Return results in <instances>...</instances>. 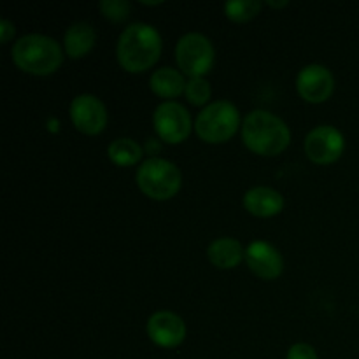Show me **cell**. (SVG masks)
I'll list each match as a JSON object with an SVG mask.
<instances>
[{"label": "cell", "mask_w": 359, "mask_h": 359, "mask_svg": "<svg viewBox=\"0 0 359 359\" xmlns=\"http://www.w3.org/2000/svg\"><path fill=\"white\" fill-rule=\"evenodd\" d=\"M161 55V37L146 23H133L121 32L116 48L118 62L126 72L140 74L154 67Z\"/></svg>", "instance_id": "cell-1"}, {"label": "cell", "mask_w": 359, "mask_h": 359, "mask_svg": "<svg viewBox=\"0 0 359 359\" xmlns=\"http://www.w3.org/2000/svg\"><path fill=\"white\" fill-rule=\"evenodd\" d=\"M242 140L251 153L258 156H277L291 142L290 126L269 111H252L242 123Z\"/></svg>", "instance_id": "cell-2"}, {"label": "cell", "mask_w": 359, "mask_h": 359, "mask_svg": "<svg viewBox=\"0 0 359 359\" xmlns=\"http://www.w3.org/2000/svg\"><path fill=\"white\" fill-rule=\"evenodd\" d=\"M11 55L18 69L32 76H49L63 63L62 46L55 39L41 34H30L18 39Z\"/></svg>", "instance_id": "cell-3"}, {"label": "cell", "mask_w": 359, "mask_h": 359, "mask_svg": "<svg viewBox=\"0 0 359 359\" xmlns=\"http://www.w3.org/2000/svg\"><path fill=\"white\" fill-rule=\"evenodd\" d=\"M135 181L147 198L163 202L177 195L182 186V174L172 161L163 158H149L137 168Z\"/></svg>", "instance_id": "cell-4"}, {"label": "cell", "mask_w": 359, "mask_h": 359, "mask_svg": "<svg viewBox=\"0 0 359 359\" xmlns=\"http://www.w3.org/2000/svg\"><path fill=\"white\" fill-rule=\"evenodd\" d=\"M241 126L238 109L228 100H217L205 105L196 116V135L207 144L228 142Z\"/></svg>", "instance_id": "cell-5"}, {"label": "cell", "mask_w": 359, "mask_h": 359, "mask_svg": "<svg viewBox=\"0 0 359 359\" xmlns=\"http://www.w3.org/2000/svg\"><path fill=\"white\" fill-rule=\"evenodd\" d=\"M175 60H177L179 70L189 79L195 77H205L212 70L216 51L214 46L205 35L202 34H186L179 39L175 46Z\"/></svg>", "instance_id": "cell-6"}, {"label": "cell", "mask_w": 359, "mask_h": 359, "mask_svg": "<svg viewBox=\"0 0 359 359\" xmlns=\"http://www.w3.org/2000/svg\"><path fill=\"white\" fill-rule=\"evenodd\" d=\"M153 125L158 137L167 144L184 142L193 128L188 109L174 100L158 105L153 114Z\"/></svg>", "instance_id": "cell-7"}, {"label": "cell", "mask_w": 359, "mask_h": 359, "mask_svg": "<svg viewBox=\"0 0 359 359\" xmlns=\"http://www.w3.org/2000/svg\"><path fill=\"white\" fill-rule=\"evenodd\" d=\"M305 156L318 165H330L340 160L346 149V139L342 133L330 125H321L307 133L304 142Z\"/></svg>", "instance_id": "cell-8"}, {"label": "cell", "mask_w": 359, "mask_h": 359, "mask_svg": "<svg viewBox=\"0 0 359 359\" xmlns=\"http://www.w3.org/2000/svg\"><path fill=\"white\" fill-rule=\"evenodd\" d=\"M72 125L84 135H98L107 126V109L104 102L90 93L77 95L69 109Z\"/></svg>", "instance_id": "cell-9"}, {"label": "cell", "mask_w": 359, "mask_h": 359, "mask_svg": "<svg viewBox=\"0 0 359 359\" xmlns=\"http://www.w3.org/2000/svg\"><path fill=\"white\" fill-rule=\"evenodd\" d=\"M298 95L309 104H323L328 100L335 90V77L325 65L304 67L297 76Z\"/></svg>", "instance_id": "cell-10"}, {"label": "cell", "mask_w": 359, "mask_h": 359, "mask_svg": "<svg viewBox=\"0 0 359 359\" xmlns=\"http://www.w3.org/2000/svg\"><path fill=\"white\" fill-rule=\"evenodd\" d=\"M147 335L151 342L163 349L179 347L186 339V325L181 316L170 311L154 312L147 319Z\"/></svg>", "instance_id": "cell-11"}, {"label": "cell", "mask_w": 359, "mask_h": 359, "mask_svg": "<svg viewBox=\"0 0 359 359\" xmlns=\"http://www.w3.org/2000/svg\"><path fill=\"white\" fill-rule=\"evenodd\" d=\"M245 263L256 277L263 280H273L283 273V255L265 241H255L245 249Z\"/></svg>", "instance_id": "cell-12"}, {"label": "cell", "mask_w": 359, "mask_h": 359, "mask_svg": "<svg viewBox=\"0 0 359 359\" xmlns=\"http://www.w3.org/2000/svg\"><path fill=\"white\" fill-rule=\"evenodd\" d=\"M244 207L256 217H273L284 209V196L276 189L258 186L245 193Z\"/></svg>", "instance_id": "cell-13"}, {"label": "cell", "mask_w": 359, "mask_h": 359, "mask_svg": "<svg viewBox=\"0 0 359 359\" xmlns=\"http://www.w3.org/2000/svg\"><path fill=\"white\" fill-rule=\"evenodd\" d=\"M207 258L216 269L231 270L245 258V249L237 238L219 237L207 248Z\"/></svg>", "instance_id": "cell-14"}, {"label": "cell", "mask_w": 359, "mask_h": 359, "mask_svg": "<svg viewBox=\"0 0 359 359\" xmlns=\"http://www.w3.org/2000/svg\"><path fill=\"white\" fill-rule=\"evenodd\" d=\"M95 41H97V34L91 25L74 23L72 27L67 28L63 49H65L67 56H70L72 60H79L93 49Z\"/></svg>", "instance_id": "cell-15"}, {"label": "cell", "mask_w": 359, "mask_h": 359, "mask_svg": "<svg viewBox=\"0 0 359 359\" xmlns=\"http://www.w3.org/2000/svg\"><path fill=\"white\" fill-rule=\"evenodd\" d=\"M186 84L188 83L184 81V74L172 69V67L154 70L149 79L151 91L160 98H167V102L182 95V91H186Z\"/></svg>", "instance_id": "cell-16"}, {"label": "cell", "mask_w": 359, "mask_h": 359, "mask_svg": "<svg viewBox=\"0 0 359 359\" xmlns=\"http://www.w3.org/2000/svg\"><path fill=\"white\" fill-rule=\"evenodd\" d=\"M107 156L118 167H133L142 158V147L133 139L121 137V139H116L109 144Z\"/></svg>", "instance_id": "cell-17"}, {"label": "cell", "mask_w": 359, "mask_h": 359, "mask_svg": "<svg viewBox=\"0 0 359 359\" xmlns=\"http://www.w3.org/2000/svg\"><path fill=\"white\" fill-rule=\"evenodd\" d=\"M262 2L258 0H233L224 4V14L233 23H248L262 11Z\"/></svg>", "instance_id": "cell-18"}, {"label": "cell", "mask_w": 359, "mask_h": 359, "mask_svg": "<svg viewBox=\"0 0 359 359\" xmlns=\"http://www.w3.org/2000/svg\"><path fill=\"white\" fill-rule=\"evenodd\" d=\"M184 93L189 104L200 107V105H205L210 100L212 90H210V83L205 77H195V79L188 81Z\"/></svg>", "instance_id": "cell-19"}, {"label": "cell", "mask_w": 359, "mask_h": 359, "mask_svg": "<svg viewBox=\"0 0 359 359\" xmlns=\"http://www.w3.org/2000/svg\"><path fill=\"white\" fill-rule=\"evenodd\" d=\"M98 9L112 23H121L130 16V4L126 0H104L98 4Z\"/></svg>", "instance_id": "cell-20"}, {"label": "cell", "mask_w": 359, "mask_h": 359, "mask_svg": "<svg viewBox=\"0 0 359 359\" xmlns=\"http://www.w3.org/2000/svg\"><path fill=\"white\" fill-rule=\"evenodd\" d=\"M286 359H319V358L314 347L309 346V344H294V346H291V349L287 351Z\"/></svg>", "instance_id": "cell-21"}, {"label": "cell", "mask_w": 359, "mask_h": 359, "mask_svg": "<svg viewBox=\"0 0 359 359\" xmlns=\"http://www.w3.org/2000/svg\"><path fill=\"white\" fill-rule=\"evenodd\" d=\"M14 32H16V28H14V25L11 23L9 20L0 21V39H2L4 44L11 41V37L14 35Z\"/></svg>", "instance_id": "cell-22"}, {"label": "cell", "mask_w": 359, "mask_h": 359, "mask_svg": "<svg viewBox=\"0 0 359 359\" xmlns=\"http://www.w3.org/2000/svg\"><path fill=\"white\" fill-rule=\"evenodd\" d=\"M287 4H290L287 0H284V2H272V0H270V2H266V6L273 7V9H283V7H286Z\"/></svg>", "instance_id": "cell-23"}, {"label": "cell", "mask_w": 359, "mask_h": 359, "mask_svg": "<svg viewBox=\"0 0 359 359\" xmlns=\"http://www.w3.org/2000/svg\"><path fill=\"white\" fill-rule=\"evenodd\" d=\"M140 4H144V6H160V4L163 2H140Z\"/></svg>", "instance_id": "cell-24"}]
</instances>
